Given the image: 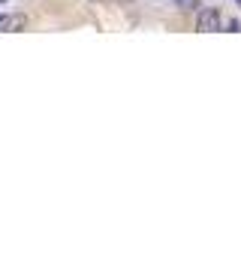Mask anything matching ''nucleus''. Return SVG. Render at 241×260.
Wrapping results in <instances>:
<instances>
[{"instance_id": "obj_1", "label": "nucleus", "mask_w": 241, "mask_h": 260, "mask_svg": "<svg viewBox=\"0 0 241 260\" xmlns=\"http://www.w3.org/2000/svg\"><path fill=\"white\" fill-rule=\"evenodd\" d=\"M220 27H223V15H220L217 6L199 9V15H196V30H202V34H217Z\"/></svg>"}, {"instance_id": "obj_6", "label": "nucleus", "mask_w": 241, "mask_h": 260, "mask_svg": "<svg viewBox=\"0 0 241 260\" xmlns=\"http://www.w3.org/2000/svg\"><path fill=\"white\" fill-rule=\"evenodd\" d=\"M0 3H3V0H0Z\"/></svg>"}, {"instance_id": "obj_2", "label": "nucleus", "mask_w": 241, "mask_h": 260, "mask_svg": "<svg viewBox=\"0 0 241 260\" xmlns=\"http://www.w3.org/2000/svg\"><path fill=\"white\" fill-rule=\"evenodd\" d=\"M24 24H27V18H24V15H0V30L15 34V30H21Z\"/></svg>"}, {"instance_id": "obj_4", "label": "nucleus", "mask_w": 241, "mask_h": 260, "mask_svg": "<svg viewBox=\"0 0 241 260\" xmlns=\"http://www.w3.org/2000/svg\"><path fill=\"white\" fill-rule=\"evenodd\" d=\"M226 27H229V34H238V30H241V24L235 21V18H229V21H226Z\"/></svg>"}, {"instance_id": "obj_5", "label": "nucleus", "mask_w": 241, "mask_h": 260, "mask_svg": "<svg viewBox=\"0 0 241 260\" xmlns=\"http://www.w3.org/2000/svg\"><path fill=\"white\" fill-rule=\"evenodd\" d=\"M235 3H238V6H241V0H235Z\"/></svg>"}, {"instance_id": "obj_3", "label": "nucleus", "mask_w": 241, "mask_h": 260, "mask_svg": "<svg viewBox=\"0 0 241 260\" xmlns=\"http://www.w3.org/2000/svg\"><path fill=\"white\" fill-rule=\"evenodd\" d=\"M178 9H187V12H193V9H199V0H172Z\"/></svg>"}]
</instances>
